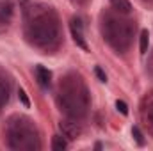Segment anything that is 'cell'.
Here are the masks:
<instances>
[{"mask_svg":"<svg viewBox=\"0 0 153 151\" xmlns=\"http://www.w3.org/2000/svg\"><path fill=\"white\" fill-rule=\"evenodd\" d=\"M70 29H71V36H73V41L76 43V46H80L82 50H87V43H85V39H84V32H82V23H80V20H73L71 25H70Z\"/></svg>","mask_w":153,"mask_h":151,"instance_id":"1","label":"cell"},{"mask_svg":"<svg viewBox=\"0 0 153 151\" xmlns=\"http://www.w3.org/2000/svg\"><path fill=\"white\" fill-rule=\"evenodd\" d=\"M36 78H38V84L41 87H48L50 82H52V73L45 66H38L36 68Z\"/></svg>","mask_w":153,"mask_h":151,"instance_id":"2","label":"cell"},{"mask_svg":"<svg viewBox=\"0 0 153 151\" xmlns=\"http://www.w3.org/2000/svg\"><path fill=\"white\" fill-rule=\"evenodd\" d=\"M111 4H112V7H114L116 11H119V13H130V9H132V5H130L128 0H111Z\"/></svg>","mask_w":153,"mask_h":151,"instance_id":"3","label":"cell"},{"mask_svg":"<svg viewBox=\"0 0 153 151\" xmlns=\"http://www.w3.org/2000/svg\"><path fill=\"white\" fill-rule=\"evenodd\" d=\"M68 148V142L61 137V135H55L53 139H52V150L53 151H64Z\"/></svg>","mask_w":153,"mask_h":151,"instance_id":"4","label":"cell"},{"mask_svg":"<svg viewBox=\"0 0 153 151\" xmlns=\"http://www.w3.org/2000/svg\"><path fill=\"white\" fill-rule=\"evenodd\" d=\"M148 44H150V32L148 30H143L141 32V53L143 55L148 52Z\"/></svg>","mask_w":153,"mask_h":151,"instance_id":"5","label":"cell"},{"mask_svg":"<svg viewBox=\"0 0 153 151\" xmlns=\"http://www.w3.org/2000/svg\"><path fill=\"white\" fill-rule=\"evenodd\" d=\"M132 135H134V139H135V142H137L139 146H144V137H143V133H141V130H139L137 126L132 128Z\"/></svg>","mask_w":153,"mask_h":151,"instance_id":"6","label":"cell"},{"mask_svg":"<svg viewBox=\"0 0 153 151\" xmlns=\"http://www.w3.org/2000/svg\"><path fill=\"white\" fill-rule=\"evenodd\" d=\"M18 98H20V101L23 103V107H25V109H29V107H30V100L27 98V93H25L23 89H18Z\"/></svg>","mask_w":153,"mask_h":151,"instance_id":"7","label":"cell"},{"mask_svg":"<svg viewBox=\"0 0 153 151\" xmlns=\"http://www.w3.org/2000/svg\"><path fill=\"white\" fill-rule=\"evenodd\" d=\"M116 109L123 114V115H126V114H128V107H126V103H125V101H121V100H117V101H116Z\"/></svg>","mask_w":153,"mask_h":151,"instance_id":"8","label":"cell"},{"mask_svg":"<svg viewBox=\"0 0 153 151\" xmlns=\"http://www.w3.org/2000/svg\"><path fill=\"white\" fill-rule=\"evenodd\" d=\"M5 101H7V87H4V85L0 84V107H2Z\"/></svg>","mask_w":153,"mask_h":151,"instance_id":"9","label":"cell"},{"mask_svg":"<svg viewBox=\"0 0 153 151\" xmlns=\"http://www.w3.org/2000/svg\"><path fill=\"white\" fill-rule=\"evenodd\" d=\"M94 73H96V76L100 78V82H107V75L103 73V70H102L100 66H96V68H94Z\"/></svg>","mask_w":153,"mask_h":151,"instance_id":"10","label":"cell"}]
</instances>
